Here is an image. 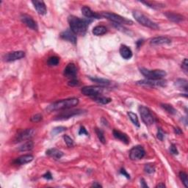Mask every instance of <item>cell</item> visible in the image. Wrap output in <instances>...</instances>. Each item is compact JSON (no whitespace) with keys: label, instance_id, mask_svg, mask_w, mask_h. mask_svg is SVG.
<instances>
[{"label":"cell","instance_id":"cell-43","mask_svg":"<svg viewBox=\"0 0 188 188\" xmlns=\"http://www.w3.org/2000/svg\"><path fill=\"white\" fill-rule=\"evenodd\" d=\"M79 135H88V132L87 131V130H86V129L84 128V127H81L80 129V131H79Z\"/></svg>","mask_w":188,"mask_h":188},{"label":"cell","instance_id":"cell-31","mask_svg":"<svg viewBox=\"0 0 188 188\" xmlns=\"http://www.w3.org/2000/svg\"><path fill=\"white\" fill-rule=\"evenodd\" d=\"M60 63V58L57 57V56H53V57H51L48 59L47 63L50 66H56L57 65Z\"/></svg>","mask_w":188,"mask_h":188},{"label":"cell","instance_id":"cell-46","mask_svg":"<svg viewBox=\"0 0 188 188\" xmlns=\"http://www.w3.org/2000/svg\"><path fill=\"white\" fill-rule=\"evenodd\" d=\"M174 132L176 133V135H182V129L178 127H175L174 128Z\"/></svg>","mask_w":188,"mask_h":188},{"label":"cell","instance_id":"cell-6","mask_svg":"<svg viewBox=\"0 0 188 188\" xmlns=\"http://www.w3.org/2000/svg\"><path fill=\"white\" fill-rule=\"evenodd\" d=\"M138 110L139 112H140V117L145 124L147 126L151 125L155 121V119H154L153 116L151 113V111L149 110V109L145 106H140Z\"/></svg>","mask_w":188,"mask_h":188},{"label":"cell","instance_id":"cell-11","mask_svg":"<svg viewBox=\"0 0 188 188\" xmlns=\"http://www.w3.org/2000/svg\"><path fill=\"white\" fill-rule=\"evenodd\" d=\"M25 57V53L23 51H16V52H9L4 56V61L6 62H12L20 60Z\"/></svg>","mask_w":188,"mask_h":188},{"label":"cell","instance_id":"cell-37","mask_svg":"<svg viewBox=\"0 0 188 188\" xmlns=\"http://www.w3.org/2000/svg\"><path fill=\"white\" fill-rule=\"evenodd\" d=\"M143 4H145L146 5H148V7H152V8L154 9H157V8H159V7H162L159 6L160 5V4H158V3H156V2H142Z\"/></svg>","mask_w":188,"mask_h":188},{"label":"cell","instance_id":"cell-25","mask_svg":"<svg viewBox=\"0 0 188 188\" xmlns=\"http://www.w3.org/2000/svg\"><path fill=\"white\" fill-rule=\"evenodd\" d=\"M107 33V28L104 26H96L93 28V34L96 36H100V35H104Z\"/></svg>","mask_w":188,"mask_h":188},{"label":"cell","instance_id":"cell-17","mask_svg":"<svg viewBox=\"0 0 188 188\" xmlns=\"http://www.w3.org/2000/svg\"><path fill=\"white\" fill-rule=\"evenodd\" d=\"M32 3L34 5V7L35 8V10H37V14L41 15H45L47 12V9L46 7V5H45L44 2L43 1H32Z\"/></svg>","mask_w":188,"mask_h":188},{"label":"cell","instance_id":"cell-47","mask_svg":"<svg viewBox=\"0 0 188 188\" xmlns=\"http://www.w3.org/2000/svg\"><path fill=\"white\" fill-rule=\"evenodd\" d=\"M140 185H141V187H148V186L146 185V182H145V180L143 179V178H141Z\"/></svg>","mask_w":188,"mask_h":188},{"label":"cell","instance_id":"cell-10","mask_svg":"<svg viewBox=\"0 0 188 188\" xmlns=\"http://www.w3.org/2000/svg\"><path fill=\"white\" fill-rule=\"evenodd\" d=\"M35 133V131L34 129H26L18 133V135L16 136V138H15V141H16V143H19L24 140H27L33 138Z\"/></svg>","mask_w":188,"mask_h":188},{"label":"cell","instance_id":"cell-28","mask_svg":"<svg viewBox=\"0 0 188 188\" xmlns=\"http://www.w3.org/2000/svg\"><path fill=\"white\" fill-rule=\"evenodd\" d=\"M175 85L180 88H184L185 91H187V81L184 79H178L175 82Z\"/></svg>","mask_w":188,"mask_h":188},{"label":"cell","instance_id":"cell-20","mask_svg":"<svg viewBox=\"0 0 188 188\" xmlns=\"http://www.w3.org/2000/svg\"><path fill=\"white\" fill-rule=\"evenodd\" d=\"M33 156L31 155H22L18 158H17L16 160L14 161V163L16 165H25L33 161Z\"/></svg>","mask_w":188,"mask_h":188},{"label":"cell","instance_id":"cell-39","mask_svg":"<svg viewBox=\"0 0 188 188\" xmlns=\"http://www.w3.org/2000/svg\"><path fill=\"white\" fill-rule=\"evenodd\" d=\"M164 136H165V134H164V133H163V130H162L161 129H158L157 135V138L159 139V140L163 141V138H164Z\"/></svg>","mask_w":188,"mask_h":188},{"label":"cell","instance_id":"cell-41","mask_svg":"<svg viewBox=\"0 0 188 188\" xmlns=\"http://www.w3.org/2000/svg\"><path fill=\"white\" fill-rule=\"evenodd\" d=\"M170 151L171 153L173 154V155H177L178 154V150L177 148H176V146H175L174 144H172L171 146H170Z\"/></svg>","mask_w":188,"mask_h":188},{"label":"cell","instance_id":"cell-3","mask_svg":"<svg viewBox=\"0 0 188 188\" xmlns=\"http://www.w3.org/2000/svg\"><path fill=\"white\" fill-rule=\"evenodd\" d=\"M133 17L135 18V19L140 23L142 25L145 26V27L151 28L153 29H159V26L157 24L155 23L154 22H152L151 20H150L148 17H146L144 14H143L142 13L139 12L138 10H135L132 13Z\"/></svg>","mask_w":188,"mask_h":188},{"label":"cell","instance_id":"cell-35","mask_svg":"<svg viewBox=\"0 0 188 188\" xmlns=\"http://www.w3.org/2000/svg\"><path fill=\"white\" fill-rule=\"evenodd\" d=\"M63 139L64 140H65V143H66L68 147H72V146L74 145V140H73L70 137L68 136V135H64Z\"/></svg>","mask_w":188,"mask_h":188},{"label":"cell","instance_id":"cell-33","mask_svg":"<svg viewBox=\"0 0 188 188\" xmlns=\"http://www.w3.org/2000/svg\"><path fill=\"white\" fill-rule=\"evenodd\" d=\"M179 177L181 178V180L183 182L184 185L185 187H188V178H187V175L185 172L181 171L179 173Z\"/></svg>","mask_w":188,"mask_h":188},{"label":"cell","instance_id":"cell-49","mask_svg":"<svg viewBox=\"0 0 188 188\" xmlns=\"http://www.w3.org/2000/svg\"><path fill=\"white\" fill-rule=\"evenodd\" d=\"M156 187H165V185L163 183H160V184H159V185H157Z\"/></svg>","mask_w":188,"mask_h":188},{"label":"cell","instance_id":"cell-45","mask_svg":"<svg viewBox=\"0 0 188 188\" xmlns=\"http://www.w3.org/2000/svg\"><path fill=\"white\" fill-rule=\"evenodd\" d=\"M120 173H121V174L123 175V176H126L127 178H130V175L128 174L124 168H121V170H120Z\"/></svg>","mask_w":188,"mask_h":188},{"label":"cell","instance_id":"cell-8","mask_svg":"<svg viewBox=\"0 0 188 188\" xmlns=\"http://www.w3.org/2000/svg\"><path fill=\"white\" fill-rule=\"evenodd\" d=\"M137 84L142 86H147V87L154 88V87H165L166 86V81L162 80H140L137 82Z\"/></svg>","mask_w":188,"mask_h":188},{"label":"cell","instance_id":"cell-19","mask_svg":"<svg viewBox=\"0 0 188 188\" xmlns=\"http://www.w3.org/2000/svg\"><path fill=\"white\" fill-rule=\"evenodd\" d=\"M119 52L121 57L125 60H129L132 57V52H131L130 48L126 45H121L120 47Z\"/></svg>","mask_w":188,"mask_h":188},{"label":"cell","instance_id":"cell-13","mask_svg":"<svg viewBox=\"0 0 188 188\" xmlns=\"http://www.w3.org/2000/svg\"><path fill=\"white\" fill-rule=\"evenodd\" d=\"M63 74L67 78L71 79V80L75 79L77 74V69H76V65L74 63H69L64 69Z\"/></svg>","mask_w":188,"mask_h":188},{"label":"cell","instance_id":"cell-21","mask_svg":"<svg viewBox=\"0 0 188 188\" xmlns=\"http://www.w3.org/2000/svg\"><path fill=\"white\" fill-rule=\"evenodd\" d=\"M112 133H113V136L115 137V138L121 140V142L123 143L129 144V137H128L127 135L125 134V133L121 132V131L117 130V129H114L113 131H112Z\"/></svg>","mask_w":188,"mask_h":188},{"label":"cell","instance_id":"cell-1","mask_svg":"<svg viewBox=\"0 0 188 188\" xmlns=\"http://www.w3.org/2000/svg\"><path fill=\"white\" fill-rule=\"evenodd\" d=\"M69 23L70 26L71 30L74 33L75 35L78 34V35H84L87 31L88 26L89 25L90 23L92 22V19H81L78 17L70 16L69 17Z\"/></svg>","mask_w":188,"mask_h":188},{"label":"cell","instance_id":"cell-22","mask_svg":"<svg viewBox=\"0 0 188 188\" xmlns=\"http://www.w3.org/2000/svg\"><path fill=\"white\" fill-rule=\"evenodd\" d=\"M165 16L168 18L169 20L172 21V22H176V23H179L182 21L184 20V16L182 15L175 14L172 12H167L165 14Z\"/></svg>","mask_w":188,"mask_h":188},{"label":"cell","instance_id":"cell-12","mask_svg":"<svg viewBox=\"0 0 188 188\" xmlns=\"http://www.w3.org/2000/svg\"><path fill=\"white\" fill-rule=\"evenodd\" d=\"M83 113V110H69V111H65V112H62L58 116H56L54 120H65L68 119V118H72L73 116H78Z\"/></svg>","mask_w":188,"mask_h":188},{"label":"cell","instance_id":"cell-48","mask_svg":"<svg viewBox=\"0 0 188 188\" xmlns=\"http://www.w3.org/2000/svg\"><path fill=\"white\" fill-rule=\"evenodd\" d=\"M92 187H101L102 186H101V185H99V184H98V182H94V183L93 184V185H92Z\"/></svg>","mask_w":188,"mask_h":188},{"label":"cell","instance_id":"cell-23","mask_svg":"<svg viewBox=\"0 0 188 188\" xmlns=\"http://www.w3.org/2000/svg\"><path fill=\"white\" fill-rule=\"evenodd\" d=\"M46 155L49 156V157L54 158L55 159H59L63 157L64 155V154L60 150L57 149V148H50V149H48L46 152Z\"/></svg>","mask_w":188,"mask_h":188},{"label":"cell","instance_id":"cell-15","mask_svg":"<svg viewBox=\"0 0 188 188\" xmlns=\"http://www.w3.org/2000/svg\"><path fill=\"white\" fill-rule=\"evenodd\" d=\"M81 10H82V14H83V16H85L87 18H89V19H93V18L99 19V18H101V14H96V13L93 12L90 7H88L87 6L82 7Z\"/></svg>","mask_w":188,"mask_h":188},{"label":"cell","instance_id":"cell-24","mask_svg":"<svg viewBox=\"0 0 188 188\" xmlns=\"http://www.w3.org/2000/svg\"><path fill=\"white\" fill-rule=\"evenodd\" d=\"M34 147V143L33 141L31 140H27V142L24 143V144H22V146L18 148V150L20 151H31Z\"/></svg>","mask_w":188,"mask_h":188},{"label":"cell","instance_id":"cell-44","mask_svg":"<svg viewBox=\"0 0 188 188\" xmlns=\"http://www.w3.org/2000/svg\"><path fill=\"white\" fill-rule=\"evenodd\" d=\"M43 178H46V179L47 180H51V179H52V175L49 171H48V172H46L45 174L43 175Z\"/></svg>","mask_w":188,"mask_h":188},{"label":"cell","instance_id":"cell-40","mask_svg":"<svg viewBox=\"0 0 188 188\" xmlns=\"http://www.w3.org/2000/svg\"><path fill=\"white\" fill-rule=\"evenodd\" d=\"M182 69H183V70L185 71V72L186 73V74H187V70H188V62H187V59H185V60H184V61L182 62Z\"/></svg>","mask_w":188,"mask_h":188},{"label":"cell","instance_id":"cell-16","mask_svg":"<svg viewBox=\"0 0 188 188\" xmlns=\"http://www.w3.org/2000/svg\"><path fill=\"white\" fill-rule=\"evenodd\" d=\"M61 37L63 40L69 41V42L72 43L73 44H76V40H77V39H76L75 34L73 33L71 29H67V30L63 32V33L61 34Z\"/></svg>","mask_w":188,"mask_h":188},{"label":"cell","instance_id":"cell-32","mask_svg":"<svg viewBox=\"0 0 188 188\" xmlns=\"http://www.w3.org/2000/svg\"><path fill=\"white\" fill-rule=\"evenodd\" d=\"M96 133L98 138H99V140H100V142L101 143H103V144L106 143V139H105L104 131L101 130V129L96 128Z\"/></svg>","mask_w":188,"mask_h":188},{"label":"cell","instance_id":"cell-34","mask_svg":"<svg viewBox=\"0 0 188 188\" xmlns=\"http://www.w3.org/2000/svg\"><path fill=\"white\" fill-rule=\"evenodd\" d=\"M144 170L147 174H153L155 171V166L152 164H146L144 167Z\"/></svg>","mask_w":188,"mask_h":188},{"label":"cell","instance_id":"cell-30","mask_svg":"<svg viewBox=\"0 0 188 188\" xmlns=\"http://www.w3.org/2000/svg\"><path fill=\"white\" fill-rule=\"evenodd\" d=\"M161 107L164 109L166 112H168V113H170L171 115L176 114V112H177V111L176 110V109H175L174 107L172 106V105H170L168 104H162Z\"/></svg>","mask_w":188,"mask_h":188},{"label":"cell","instance_id":"cell-4","mask_svg":"<svg viewBox=\"0 0 188 188\" xmlns=\"http://www.w3.org/2000/svg\"><path fill=\"white\" fill-rule=\"evenodd\" d=\"M101 16L104 17V18H106L109 20L112 21L115 24H120V25H121V24H129V25L133 24V22L131 20L128 19V18L120 16V15L112 14V13L103 12L101 14Z\"/></svg>","mask_w":188,"mask_h":188},{"label":"cell","instance_id":"cell-26","mask_svg":"<svg viewBox=\"0 0 188 188\" xmlns=\"http://www.w3.org/2000/svg\"><path fill=\"white\" fill-rule=\"evenodd\" d=\"M89 79L93 82H96V83L100 84V85L103 86H107L109 85L110 84V82L108 80H106V79H103V78H99V77H91V76H89Z\"/></svg>","mask_w":188,"mask_h":188},{"label":"cell","instance_id":"cell-27","mask_svg":"<svg viewBox=\"0 0 188 188\" xmlns=\"http://www.w3.org/2000/svg\"><path fill=\"white\" fill-rule=\"evenodd\" d=\"M93 100L96 101L98 103H99V104H107L112 101V99H111L110 98L100 96L93 97Z\"/></svg>","mask_w":188,"mask_h":188},{"label":"cell","instance_id":"cell-14","mask_svg":"<svg viewBox=\"0 0 188 188\" xmlns=\"http://www.w3.org/2000/svg\"><path fill=\"white\" fill-rule=\"evenodd\" d=\"M21 20H22V22H23L27 27L33 29V30H37V28L38 27H37V23L29 15L22 14V16H21Z\"/></svg>","mask_w":188,"mask_h":188},{"label":"cell","instance_id":"cell-5","mask_svg":"<svg viewBox=\"0 0 188 188\" xmlns=\"http://www.w3.org/2000/svg\"><path fill=\"white\" fill-rule=\"evenodd\" d=\"M140 73L148 80H162L166 76V72L163 70H149V69H140Z\"/></svg>","mask_w":188,"mask_h":188},{"label":"cell","instance_id":"cell-36","mask_svg":"<svg viewBox=\"0 0 188 188\" xmlns=\"http://www.w3.org/2000/svg\"><path fill=\"white\" fill-rule=\"evenodd\" d=\"M65 129H66V128L64 127H57L54 128L52 132L54 135H55L59 134V133L63 132V131H65Z\"/></svg>","mask_w":188,"mask_h":188},{"label":"cell","instance_id":"cell-2","mask_svg":"<svg viewBox=\"0 0 188 188\" xmlns=\"http://www.w3.org/2000/svg\"><path fill=\"white\" fill-rule=\"evenodd\" d=\"M79 104V99L76 98H71V99H63V100L56 101L53 103L47 108V110L52 112L55 110H67L73 107L76 106Z\"/></svg>","mask_w":188,"mask_h":188},{"label":"cell","instance_id":"cell-38","mask_svg":"<svg viewBox=\"0 0 188 188\" xmlns=\"http://www.w3.org/2000/svg\"><path fill=\"white\" fill-rule=\"evenodd\" d=\"M31 121L33 122H39L40 121L42 120V115L41 114H36L35 115V116H33V117L31 118Z\"/></svg>","mask_w":188,"mask_h":188},{"label":"cell","instance_id":"cell-9","mask_svg":"<svg viewBox=\"0 0 188 188\" xmlns=\"http://www.w3.org/2000/svg\"><path fill=\"white\" fill-rule=\"evenodd\" d=\"M146 155V151L141 146H136L133 147L129 152V158L131 160H139L143 158Z\"/></svg>","mask_w":188,"mask_h":188},{"label":"cell","instance_id":"cell-42","mask_svg":"<svg viewBox=\"0 0 188 188\" xmlns=\"http://www.w3.org/2000/svg\"><path fill=\"white\" fill-rule=\"evenodd\" d=\"M69 84L70 86H76L79 84V81L76 80V78L72 79V80H71L70 81H69Z\"/></svg>","mask_w":188,"mask_h":188},{"label":"cell","instance_id":"cell-18","mask_svg":"<svg viewBox=\"0 0 188 188\" xmlns=\"http://www.w3.org/2000/svg\"><path fill=\"white\" fill-rule=\"evenodd\" d=\"M171 43L170 38H168V37L165 36H159V37H156L152 38L151 41H150V44L151 45H163V44H169Z\"/></svg>","mask_w":188,"mask_h":188},{"label":"cell","instance_id":"cell-7","mask_svg":"<svg viewBox=\"0 0 188 188\" xmlns=\"http://www.w3.org/2000/svg\"><path fill=\"white\" fill-rule=\"evenodd\" d=\"M104 88L100 86H85L82 88V93L84 96L91 97H96L100 96Z\"/></svg>","mask_w":188,"mask_h":188},{"label":"cell","instance_id":"cell-29","mask_svg":"<svg viewBox=\"0 0 188 188\" xmlns=\"http://www.w3.org/2000/svg\"><path fill=\"white\" fill-rule=\"evenodd\" d=\"M128 116H129V118H130V120L131 121V122L133 123V124L135 126H136V127H140V123H139V120L138 116H137V115L134 113L133 112H128Z\"/></svg>","mask_w":188,"mask_h":188}]
</instances>
